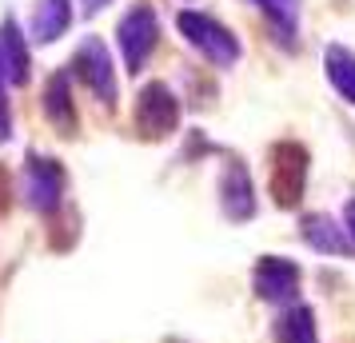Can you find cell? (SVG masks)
I'll return each mask as SVG.
<instances>
[{
  "instance_id": "1",
  "label": "cell",
  "mask_w": 355,
  "mask_h": 343,
  "mask_svg": "<svg viewBox=\"0 0 355 343\" xmlns=\"http://www.w3.org/2000/svg\"><path fill=\"white\" fill-rule=\"evenodd\" d=\"M176 28H180V36H184L204 60H208V64L232 68L236 60H240V40H236V33H232L227 24H220L216 17H208V12L180 8L176 12Z\"/></svg>"
},
{
  "instance_id": "2",
  "label": "cell",
  "mask_w": 355,
  "mask_h": 343,
  "mask_svg": "<svg viewBox=\"0 0 355 343\" xmlns=\"http://www.w3.org/2000/svg\"><path fill=\"white\" fill-rule=\"evenodd\" d=\"M116 40H120V56H124V68L128 76H140L148 64V56L156 52V40H160V17L148 0H136L128 12L116 24Z\"/></svg>"
},
{
  "instance_id": "3",
  "label": "cell",
  "mask_w": 355,
  "mask_h": 343,
  "mask_svg": "<svg viewBox=\"0 0 355 343\" xmlns=\"http://www.w3.org/2000/svg\"><path fill=\"white\" fill-rule=\"evenodd\" d=\"M307 168H311V156L300 140H279L272 148V200L275 208H300L307 188Z\"/></svg>"
},
{
  "instance_id": "4",
  "label": "cell",
  "mask_w": 355,
  "mask_h": 343,
  "mask_svg": "<svg viewBox=\"0 0 355 343\" xmlns=\"http://www.w3.org/2000/svg\"><path fill=\"white\" fill-rule=\"evenodd\" d=\"M136 132H140V140H168L172 132L180 128V100L176 92L168 88L164 80H152L140 88V96H136Z\"/></svg>"
},
{
  "instance_id": "5",
  "label": "cell",
  "mask_w": 355,
  "mask_h": 343,
  "mask_svg": "<svg viewBox=\"0 0 355 343\" xmlns=\"http://www.w3.org/2000/svg\"><path fill=\"white\" fill-rule=\"evenodd\" d=\"M72 72L80 76V84L104 108H116V64H112L108 44L100 36H84L80 40V49L72 56Z\"/></svg>"
},
{
  "instance_id": "6",
  "label": "cell",
  "mask_w": 355,
  "mask_h": 343,
  "mask_svg": "<svg viewBox=\"0 0 355 343\" xmlns=\"http://www.w3.org/2000/svg\"><path fill=\"white\" fill-rule=\"evenodd\" d=\"M24 200L40 216L60 212V204H64V168H60V160L28 152V160H24Z\"/></svg>"
},
{
  "instance_id": "7",
  "label": "cell",
  "mask_w": 355,
  "mask_h": 343,
  "mask_svg": "<svg viewBox=\"0 0 355 343\" xmlns=\"http://www.w3.org/2000/svg\"><path fill=\"white\" fill-rule=\"evenodd\" d=\"M252 288L263 304L291 308L300 295V263L284 260V256H259L256 272H252Z\"/></svg>"
},
{
  "instance_id": "8",
  "label": "cell",
  "mask_w": 355,
  "mask_h": 343,
  "mask_svg": "<svg viewBox=\"0 0 355 343\" xmlns=\"http://www.w3.org/2000/svg\"><path fill=\"white\" fill-rule=\"evenodd\" d=\"M220 208L232 224H248L256 216V184L240 156H227L224 172H220Z\"/></svg>"
},
{
  "instance_id": "9",
  "label": "cell",
  "mask_w": 355,
  "mask_h": 343,
  "mask_svg": "<svg viewBox=\"0 0 355 343\" xmlns=\"http://www.w3.org/2000/svg\"><path fill=\"white\" fill-rule=\"evenodd\" d=\"M44 120L60 136H76L80 132V116H76V104H72V84H68V72H52L49 84H44Z\"/></svg>"
},
{
  "instance_id": "10",
  "label": "cell",
  "mask_w": 355,
  "mask_h": 343,
  "mask_svg": "<svg viewBox=\"0 0 355 343\" xmlns=\"http://www.w3.org/2000/svg\"><path fill=\"white\" fill-rule=\"evenodd\" d=\"M0 68H4L8 84H17V88H24V84H28V76H33L28 40H24V33H20L17 17H4V20H0Z\"/></svg>"
},
{
  "instance_id": "11",
  "label": "cell",
  "mask_w": 355,
  "mask_h": 343,
  "mask_svg": "<svg viewBox=\"0 0 355 343\" xmlns=\"http://www.w3.org/2000/svg\"><path fill=\"white\" fill-rule=\"evenodd\" d=\"M300 236H304V244L315 247L320 256H352V252H355L347 228L336 224L331 216H323V212L304 216V220H300Z\"/></svg>"
},
{
  "instance_id": "12",
  "label": "cell",
  "mask_w": 355,
  "mask_h": 343,
  "mask_svg": "<svg viewBox=\"0 0 355 343\" xmlns=\"http://www.w3.org/2000/svg\"><path fill=\"white\" fill-rule=\"evenodd\" d=\"M72 24V0H36L33 12V40L36 44H52L60 40Z\"/></svg>"
},
{
  "instance_id": "13",
  "label": "cell",
  "mask_w": 355,
  "mask_h": 343,
  "mask_svg": "<svg viewBox=\"0 0 355 343\" xmlns=\"http://www.w3.org/2000/svg\"><path fill=\"white\" fill-rule=\"evenodd\" d=\"M275 343H320V327H315V311L304 304H291L279 311L275 319Z\"/></svg>"
},
{
  "instance_id": "14",
  "label": "cell",
  "mask_w": 355,
  "mask_h": 343,
  "mask_svg": "<svg viewBox=\"0 0 355 343\" xmlns=\"http://www.w3.org/2000/svg\"><path fill=\"white\" fill-rule=\"evenodd\" d=\"M256 4L272 24L275 40L284 49H295L300 44V0H256Z\"/></svg>"
},
{
  "instance_id": "15",
  "label": "cell",
  "mask_w": 355,
  "mask_h": 343,
  "mask_svg": "<svg viewBox=\"0 0 355 343\" xmlns=\"http://www.w3.org/2000/svg\"><path fill=\"white\" fill-rule=\"evenodd\" d=\"M323 68H327V80L339 96L355 104V52L343 44H327L323 49Z\"/></svg>"
},
{
  "instance_id": "16",
  "label": "cell",
  "mask_w": 355,
  "mask_h": 343,
  "mask_svg": "<svg viewBox=\"0 0 355 343\" xmlns=\"http://www.w3.org/2000/svg\"><path fill=\"white\" fill-rule=\"evenodd\" d=\"M4 84H8V76L0 68V144H8V136H12V116H8V100H4Z\"/></svg>"
},
{
  "instance_id": "17",
  "label": "cell",
  "mask_w": 355,
  "mask_h": 343,
  "mask_svg": "<svg viewBox=\"0 0 355 343\" xmlns=\"http://www.w3.org/2000/svg\"><path fill=\"white\" fill-rule=\"evenodd\" d=\"M343 228H347V236L355 244V196H347V204H343Z\"/></svg>"
},
{
  "instance_id": "18",
  "label": "cell",
  "mask_w": 355,
  "mask_h": 343,
  "mask_svg": "<svg viewBox=\"0 0 355 343\" xmlns=\"http://www.w3.org/2000/svg\"><path fill=\"white\" fill-rule=\"evenodd\" d=\"M104 4H112V0H84V4H80V12H84V17H96V12L104 8Z\"/></svg>"
}]
</instances>
